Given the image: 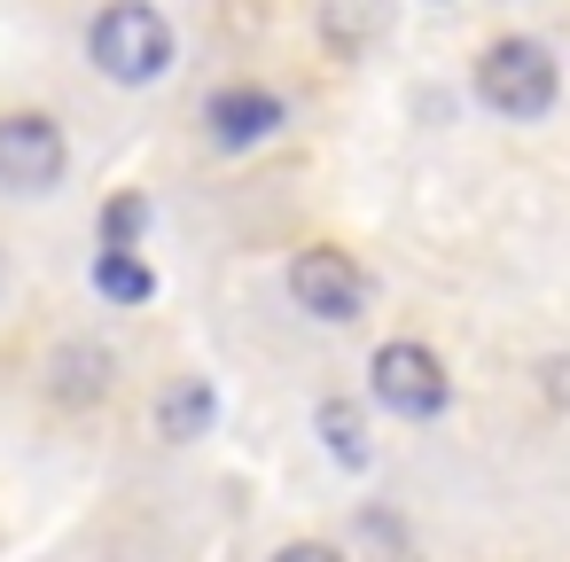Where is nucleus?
I'll use <instances>...</instances> for the list:
<instances>
[{"instance_id": "20e7f679", "label": "nucleus", "mask_w": 570, "mask_h": 562, "mask_svg": "<svg viewBox=\"0 0 570 562\" xmlns=\"http://www.w3.org/2000/svg\"><path fill=\"white\" fill-rule=\"evenodd\" d=\"M56 180H63V126L40 110H9L0 118V188L48 196Z\"/></svg>"}, {"instance_id": "f8f14e48", "label": "nucleus", "mask_w": 570, "mask_h": 562, "mask_svg": "<svg viewBox=\"0 0 570 562\" xmlns=\"http://www.w3.org/2000/svg\"><path fill=\"white\" fill-rule=\"evenodd\" d=\"M274 562H344V554H336V546H313V539H297V546H282Z\"/></svg>"}, {"instance_id": "f257e3e1", "label": "nucleus", "mask_w": 570, "mask_h": 562, "mask_svg": "<svg viewBox=\"0 0 570 562\" xmlns=\"http://www.w3.org/2000/svg\"><path fill=\"white\" fill-rule=\"evenodd\" d=\"M87 48H95L102 79H118V87H149V79L173 71V24L149 9V0H110V9L95 17Z\"/></svg>"}, {"instance_id": "1a4fd4ad", "label": "nucleus", "mask_w": 570, "mask_h": 562, "mask_svg": "<svg viewBox=\"0 0 570 562\" xmlns=\"http://www.w3.org/2000/svg\"><path fill=\"white\" fill-rule=\"evenodd\" d=\"M102 367H110V359H102L95 344H87V352H63V359H56V398H102Z\"/></svg>"}, {"instance_id": "9b49d317", "label": "nucleus", "mask_w": 570, "mask_h": 562, "mask_svg": "<svg viewBox=\"0 0 570 562\" xmlns=\"http://www.w3.org/2000/svg\"><path fill=\"white\" fill-rule=\"evenodd\" d=\"M141 227H149V204H141V196H118V204L102 211V250H126Z\"/></svg>"}, {"instance_id": "39448f33", "label": "nucleus", "mask_w": 570, "mask_h": 562, "mask_svg": "<svg viewBox=\"0 0 570 562\" xmlns=\"http://www.w3.org/2000/svg\"><path fill=\"white\" fill-rule=\"evenodd\" d=\"M289 297H297L313 321H360V305H367V274H360L344 250L313 243V250L289 258Z\"/></svg>"}, {"instance_id": "7ed1b4c3", "label": "nucleus", "mask_w": 570, "mask_h": 562, "mask_svg": "<svg viewBox=\"0 0 570 562\" xmlns=\"http://www.w3.org/2000/svg\"><path fill=\"white\" fill-rule=\"evenodd\" d=\"M367 375H375V398L391 414H414V422L445 414V398H453V375H445V359L430 344H383Z\"/></svg>"}, {"instance_id": "0eeeda50", "label": "nucleus", "mask_w": 570, "mask_h": 562, "mask_svg": "<svg viewBox=\"0 0 570 562\" xmlns=\"http://www.w3.org/2000/svg\"><path fill=\"white\" fill-rule=\"evenodd\" d=\"M165 437H204V422H212V383L204 375H180L173 391H165Z\"/></svg>"}, {"instance_id": "6e6552de", "label": "nucleus", "mask_w": 570, "mask_h": 562, "mask_svg": "<svg viewBox=\"0 0 570 562\" xmlns=\"http://www.w3.org/2000/svg\"><path fill=\"white\" fill-rule=\"evenodd\" d=\"M95 289H102V297H118V305H141V297L157 289V274H149L134 250H102V266H95Z\"/></svg>"}, {"instance_id": "423d86ee", "label": "nucleus", "mask_w": 570, "mask_h": 562, "mask_svg": "<svg viewBox=\"0 0 570 562\" xmlns=\"http://www.w3.org/2000/svg\"><path fill=\"white\" fill-rule=\"evenodd\" d=\"M282 126V102L266 95V87H227L219 102H212V141L219 149H250V141H266Z\"/></svg>"}, {"instance_id": "f03ea898", "label": "nucleus", "mask_w": 570, "mask_h": 562, "mask_svg": "<svg viewBox=\"0 0 570 562\" xmlns=\"http://www.w3.org/2000/svg\"><path fill=\"white\" fill-rule=\"evenodd\" d=\"M476 95L500 118H547L554 110V56L539 40H492L476 56Z\"/></svg>"}, {"instance_id": "9d476101", "label": "nucleus", "mask_w": 570, "mask_h": 562, "mask_svg": "<svg viewBox=\"0 0 570 562\" xmlns=\"http://www.w3.org/2000/svg\"><path fill=\"white\" fill-rule=\"evenodd\" d=\"M321 437L336 445V461H352V469L367 461V430H360V414H352L344 398H328V406H321Z\"/></svg>"}]
</instances>
